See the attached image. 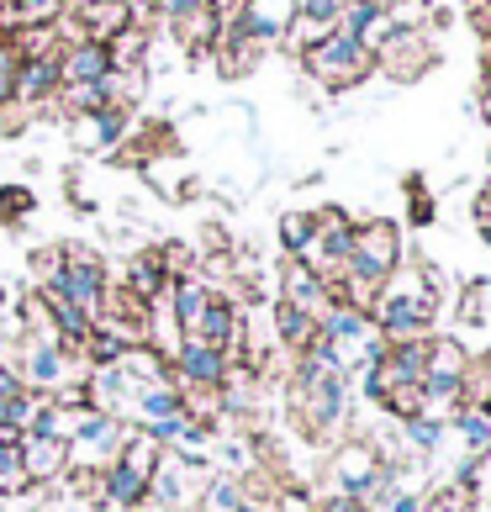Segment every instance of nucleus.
<instances>
[{"label":"nucleus","instance_id":"423d86ee","mask_svg":"<svg viewBox=\"0 0 491 512\" xmlns=\"http://www.w3.org/2000/svg\"><path fill=\"white\" fill-rule=\"evenodd\" d=\"M381 449H375L370 439H349V444H333V460H328V481L338 497H360L370 507L386 502L381 491Z\"/></svg>","mask_w":491,"mask_h":512},{"label":"nucleus","instance_id":"ea45409f","mask_svg":"<svg viewBox=\"0 0 491 512\" xmlns=\"http://www.w3.org/2000/svg\"><path fill=\"white\" fill-rule=\"evenodd\" d=\"M407 191H412V222L428 227V222H433V201H428V191H423V175H407Z\"/></svg>","mask_w":491,"mask_h":512},{"label":"nucleus","instance_id":"f8f14e48","mask_svg":"<svg viewBox=\"0 0 491 512\" xmlns=\"http://www.w3.org/2000/svg\"><path fill=\"white\" fill-rule=\"evenodd\" d=\"M291 22H296V0H243L233 16V32H243L259 48H280Z\"/></svg>","mask_w":491,"mask_h":512},{"label":"nucleus","instance_id":"cd10ccee","mask_svg":"<svg viewBox=\"0 0 491 512\" xmlns=\"http://www.w3.org/2000/svg\"><path fill=\"white\" fill-rule=\"evenodd\" d=\"M127 349H132V338H127L122 328L96 322V328H90V338H85V349H80V365H85V370H111Z\"/></svg>","mask_w":491,"mask_h":512},{"label":"nucleus","instance_id":"f704fd0d","mask_svg":"<svg viewBox=\"0 0 491 512\" xmlns=\"http://www.w3.org/2000/svg\"><path fill=\"white\" fill-rule=\"evenodd\" d=\"M328 32H333V27H323V22H307V16H296V22H291V32L280 37V48H286V53H296V59H301V53H307V48H317Z\"/></svg>","mask_w":491,"mask_h":512},{"label":"nucleus","instance_id":"4468645a","mask_svg":"<svg viewBox=\"0 0 491 512\" xmlns=\"http://www.w3.org/2000/svg\"><path fill=\"white\" fill-rule=\"evenodd\" d=\"M53 101H59V53H48V59H22L11 106L16 111H48Z\"/></svg>","mask_w":491,"mask_h":512},{"label":"nucleus","instance_id":"aec40b11","mask_svg":"<svg viewBox=\"0 0 491 512\" xmlns=\"http://www.w3.org/2000/svg\"><path fill=\"white\" fill-rule=\"evenodd\" d=\"M169 37H175V48L180 53H212L217 48V37H222V22L212 16V6H196V11H180V16H169Z\"/></svg>","mask_w":491,"mask_h":512},{"label":"nucleus","instance_id":"2eb2a0df","mask_svg":"<svg viewBox=\"0 0 491 512\" xmlns=\"http://www.w3.org/2000/svg\"><path fill=\"white\" fill-rule=\"evenodd\" d=\"M428 349H433V338H396V344H386L381 359H375V370H381L386 391H391V386H423Z\"/></svg>","mask_w":491,"mask_h":512},{"label":"nucleus","instance_id":"473e14b6","mask_svg":"<svg viewBox=\"0 0 491 512\" xmlns=\"http://www.w3.org/2000/svg\"><path fill=\"white\" fill-rule=\"evenodd\" d=\"M22 491H32L22 465V439H6L0 444V497H22Z\"/></svg>","mask_w":491,"mask_h":512},{"label":"nucleus","instance_id":"9d476101","mask_svg":"<svg viewBox=\"0 0 491 512\" xmlns=\"http://www.w3.org/2000/svg\"><path fill=\"white\" fill-rule=\"evenodd\" d=\"M228 370H233V359L222 349H212V344H201V338H180V344L169 349V381L175 386H212V391H222Z\"/></svg>","mask_w":491,"mask_h":512},{"label":"nucleus","instance_id":"393cba45","mask_svg":"<svg viewBox=\"0 0 491 512\" xmlns=\"http://www.w3.org/2000/svg\"><path fill=\"white\" fill-rule=\"evenodd\" d=\"M180 412V386H143L122 402V423H159V417H175Z\"/></svg>","mask_w":491,"mask_h":512},{"label":"nucleus","instance_id":"49530a36","mask_svg":"<svg viewBox=\"0 0 491 512\" xmlns=\"http://www.w3.org/2000/svg\"><path fill=\"white\" fill-rule=\"evenodd\" d=\"M365 6H375V11H391V6H396V0H365Z\"/></svg>","mask_w":491,"mask_h":512},{"label":"nucleus","instance_id":"4be33fe9","mask_svg":"<svg viewBox=\"0 0 491 512\" xmlns=\"http://www.w3.org/2000/svg\"><path fill=\"white\" fill-rule=\"evenodd\" d=\"M96 502H101V512H138V507L148 502V481H138L132 470H122L117 460H111V465L101 470Z\"/></svg>","mask_w":491,"mask_h":512},{"label":"nucleus","instance_id":"6e6552de","mask_svg":"<svg viewBox=\"0 0 491 512\" xmlns=\"http://www.w3.org/2000/svg\"><path fill=\"white\" fill-rule=\"evenodd\" d=\"M433 59H439V48H433L428 27H396L391 43L375 53V69L391 74L396 85H412V80H423V74L433 69Z\"/></svg>","mask_w":491,"mask_h":512},{"label":"nucleus","instance_id":"7ed1b4c3","mask_svg":"<svg viewBox=\"0 0 491 512\" xmlns=\"http://www.w3.org/2000/svg\"><path fill=\"white\" fill-rule=\"evenodd\" d=\"M212 476H217V465L206 449H164L154 481H148V502L159 512H191Z\"/></svg>","mask_w":491,"mask_h":512},{"label":"nucleus","instance_id":"bb28decb","mask_svg":"<svg viewBox=\"0 0 491 512\" xmlns=\"http://www.w3.org/2000/svg\"><path fill=\"white\" fill-rule=\"evenodd\" d=\"M138 428H148V439H154L159 449H206V444L217 439L212 428L191 423L185 412H175V417H159V423H138Z\"/></svg>","mask_w":491,"mask_h":512},{"label":"nucleus","instance_id":"79ce46f5","mask_svg":"<svg viewBox=\"0 0 491 512\" xmlns=\"http://www.w3.org/2000/svg\"><path fill=\"white\" fill-rule=\"evenodd\" d=\"M312 512H375V507H370V502H360V497H338V491H333V497H323Z\"/></svg>","mask_w":491,"mask_h":512},{"label":"nucleus","instance_id":"5701e85b","mask_svg":"<svg viewBox=\"0 0 491 512\" xmlns=\"http://www.w3.org/2000/svg\"><path fill=\"white\" fill-rule=\"evenodd\" d=\"M196 338H201V344H212V349H222V354L233 359V349H238V301H233L228 291H217V296H212V307H206Z\"/></svg>","mask_w":491,"mask_h":512},{"label":"nucleus","instance_id":"7c9ffc66","mask_svg":"<svg viewBox=\"0 0 491 512\" xmlns=\"http://www.w3.org/2000/svg\"><path fill=\"white\" fill-rule=\"evenodd\" d=\"M396 428H402V439H407L412 449H418L423 460H433V454L444 449V439H449V423H444V417H433V412L402 417V423H396Z\"/></svg>","mask_w":491,"mask_h":512},{"label":"nucleus","instance_id":"37998d69","mask_svg":"<svg viewBox=\"0 0 491 512\" xmlns=\"http://www.w3.org/2000/svg\"><path fill=\"white\" fill-rule=\"evenodd\" d=\"M16 391H27V386H22V375H16L11 359H0V396H16Z\"/></svg>","mask_w":491,"mask_h":512},{"label":"nucleus","instance_id":"c03bdc74","mask_svg":"<svg viewBox=\"0 0 491 512\" xmlns=\"http://www.w3.org/2000/svg\"><path fill=\"white\" fill-rule=\"evenodd\" d=\"M238 512H275V507H270V502H259V497H243V507H238Z\"/></svg>","mask_w":491,"mask_h":512},{"label":"nucleus","instance_id":"72a5a7b5","mask_svg":"<svg viewBox=\"0 0 491 512\" xmlns=\"http://www.w3.org/2000/svg\"><path fill=\"white\" fill-rule=\"evenodd\" d=\"M32 212H37V196H32V185H0V222L6 227H27L32 222Z\"/></svg>","mask_w":491,"mask_h":512},{"label":"nucleus","instance_id":"2f4dec72","mask_svg":"<svg viewBox=\"0 0 491 512\" xmlns=\"http://www.w3.org/2000/svg\"><path fill=\"white\" fill-rule=\"evenodd\" d=\"M243 497H249V486H243L238 476H228V470H217V476L201 486V497H196L191 512H238Z\"/></svg>","mask_w":491,"mask_h":512},{"label":"nucleus","instance_id":"dca6fc26","mask_svg":"<svg viewBox=\"0 0 491 512\" xmlns=\"http://www.w3.org/2000/svg\"><path fill=\"white\" fill-rule=\"evenodd\" d=\"M275 301H291V307L312 312V317H323V307L333 301V286L312 270V264L286 259V264H280V291H275Z\"/></svg>","mask_w":491,"mask_h":512},{"label":"nucleus","instance_id":"a878e982","mask_svg":"<svg viewBox=\"0 0 491 512\" xmlns=\"http://www.w3.org/2000/svg\"><path fill=\"white\" fill-rule=\"evenodd\" d=\"M449 433L465 444V454H491V407L486 402H465L444 417Z\"/></svg>","mask_w":491,"mask_h":512},{"label":"nucleus","instance_id":"1a4fd4ad","mask_svg":"<svg viewBox=\"0 0 491 512\" xmlns=\"http://www.w3.org/2000/svg\"><path fill=\"white\" fill-rule=\"evenodd\" d=\"M132 138V106H101L85 117H69V143L80 154H117Z\"/></svg>","mask_w":491,"mask_h":512},{"label":"nucleus","instance_id":"58836bf2","mask_svg":"<svg viewBox=\"0 0 491 512\" xmlns=\"http://www.w3.org/2000/svg\"><path fill=\"white\" fill-rule=\"evenodd\" d=\"M470 507V497L465 491H455V486H444V491H433V497H423V512H465Z\"/></svg>","mask_w":491,"mask_h":512},{"label":"nucleus","instance_id":"9b49d317","mask_svg":"<svg viewBox=\"0 0 491 512\" xmlns=\"http://www.w3.org/2000/svg\"><path fill=\"white\" fill-rule=\"evenodd\" d=\"M16 365V375H22V386L32 391V396H53L64 381H85V375H74V359L59 349V344H22V354L11 359Z\"/></svg>","mask_w":491,"mask_h":512},{"label":"nucleus","instance_id":"412c9836","mask_svg":"<svg viewBox=\"0 0 491 512\" xmlns=\"http://www.w3.org/2000/svg\"><path fill=\"white\" fill-rule=\"evenodd\" d=\"M270 333H275L280 354H301L317 344V317L291 307V301H270Z\"/></svg>","mask_w":491,"mask_h":512},{"label":"nucleus","instance_id":"ddd939ff","mask_svg":"<svg viewBox=\"0 0 491 512\" xmlns=\"http://www.w3.org/2000/svg\"><path fill=\"white\" fill-rule=\"evenodd\" d=\"M212 296H217V291L206 286L201 275H175V280H169V291H164V317H169V328H175L180 338H196L206 307H212Z\"/></svg>","mask_w":491,"mask_h":512},{"label":"nucleus","instance_id":"e433bc0d","mask_svg":"<svg viewBox=\"0 0 491 512\" xmlns=\"http://www.w3.org/2000/svg\"><path fill=\"white\" fill-rule=\"evenodd\" d=\"M16 74H22V48H16V37H6V43H0V111L11 106Z\"/></svg>","mask_w":491,"mask_h":512},{"label":"nucleus","instance_id":"c85d7f7f","mask_svg":"<svg viewBox=\"0 0 491 512\" xmlns=\"http://www.w3.org/2000/svg\"><path fill=\"white\" fill-rule=\"evenodd\" d=\"M159 444L148 439V428H138V423H127V439H122V449H117V465L122 470H132L138 481H154V470H159Z\"/></svg>","mask_w":491,"mask_h":512},{"label":"nucleus","instance_id":"f3484780","mask_svg":"<svg viewBox=\"0 0 491 512\" xmlns=\"http://www.w3.org/2000/svg\"><path fill=\"white\" fill-rule=\"evenodd\" d=\"M74 22H80V37L111 48L127 27H138V11H132V0H85V6L74 11Z\"/></svg>","mask_w":491,"mask_h":512},{"label":"nucleus","instance_id":"a19ab883","mask_svg":"<svg viewBox=\"0 0 491 512\" xmlns=\"http://www.w3.org/2000/svg\"><path fill=\"white\" fill-rule=\"evenodd\" d=\"M386 512H423V491H407V486H396L391 497L381 502Z\"/></svg>","mask_w":491,"mask_h":512},{"label":"nucleus","instance_id":"6ab92c4d","mask_svg":"<svg viewBox=\"0 0 491 512\" xmlns=\"http://www.w3.org/2000/svg\"><path fill=\"white\" fill-rule=\"evenodd\" d=\"M111 74V48L106 43H69L64 53H59V90L64 85H96V80H106Z\"/></svg>","mask_w":491,"mask_h":512},{"label":"nucleus","instance_id":"f03ea898","mask_svg":"<svg viewBox=\"0 0 491 512\" xmlns=\"http://www.w3.org/2000/svg\"><path fill=\"white\" fill-rule=\"evenodd\" d=\"M37 291L48 301H69L85 317H101L106 307V259L90 249V243H64L53 249V264L37 275Z\"/></svg>","mask_w":491,"mask_h":512},{"label":"nucleus","instance_id":"b1692460","mask_svg":"<svg viewBox=\"0 0 491 512\" xmlns=\"http://www.w3.org/2000/svg\"><path fill=\"white\" fill-rule=\"evenodd\" d=\"M22 465H27V481H32V486L64 481L69 444H64V439H22Z\"/></svg>","mask_w":491,"mask_h":512},{"label":"nucleus","instance_id":"de8ad7c7","mask_svg":"<svg viewBox=\"0 0 491 512\" xmlns=\"http://www.w3.org/2000/svg\"><path fill=\"white\" fill-rule=\"evenodd\" d=\"M465 512H491V507H476V502H470V507H465Z\"/></svg>","mask_w":491,"mask_h":512},{"label":"nucleus","instance_id":"f257e3e1","mask_svg":"<svg viewBox=\"0 0 491 512\" xmlns=\"http://www.w3.org/2000/svg\"><path fill=\"white\" fill-rule=\"evenodd\" d=\"M291 417L312 444H344V423L354 412V375H323V381H286Z\"/></svg>","mask_w":491,"mask_h":512},{"label":"nucleus","instance_id":"39448f33","mask_svg":"<svg viewBox=\"0 0 491 512\" xmlns=\"http://www.w3.org/2000/svg\"><path fill=\"white\" fill-rule=\"evenodd\" d=\"M301 69H307L323 90H349V85H360V80H370V74H375V53L360 48L344 32H328L317 48L301 53Z\"/></svg>","mask_w":491,"mask_h":512},{"label":"nucleus","instance_id":"c756f323","mask_svg":"<svg viewBox=\"0 0 491 512\" xmlns=\"http://www.w3.org/2000/svg\"><path fill=\"white\" fill-rule=\"evenodd\" d=\"M312 233H317V217L307 212V206H291V212H280V222H275V238H280V249H286V259L307 254Z\"/></svg>","mask_w":491,"mask_h":512},{"label":"nucleus","instance_id":"4c0bfd02","mask_svg":"<svg viewBox=\"0 0 491 512\" xmlns=\"http://www.w3.org/2000/svg\"><path fill=\"white\" fill-rule=\"evenodd\" d=\"M344 6H349V0H296V16H307V22H323V27H333Z\"/></svg>","mask_w":491,"mask_h":512},{"label":"nucleus","instance_id":"20e7f679","mask_svg":"<svg viewBox=\"0 0 491 512\" xmlns=\"http://www.w3.org/2000/svg\"><path fill=\"white\" fill-rule=\"evenodd\" d=\"M465 370H470V349L455 333H433L428 349V375H423V412L449 417L455 407H465Z\"/></svg>","mask_w":491,"mask_h":512},{"label":"nucleus","instance_id":"a18cd8bd","mask_svg":"<svg viewBox=\"0 0 491 512\" xmlns=\"http://www.w3.org/2000/svg\"><path fill=\"white\" fill-rule=\"evenodd\" d=\"M476 233H481V243L491 249V222H476Z\"/></svg>","mask_w":491,"mask_h":512},{"label":"nucleus","instance_id":"a211bd4d","mask_svg":"<svg viewBox=\"0 0 491 512\" xmlns=\"http://www.w3.org/2000/svg\"><path fill=\"white\" fill-rule=\"evenodd\" d=\"M169 264H164V249H138L127 259V280H122V291L127 296H138V301H148V307H159L164 301V291H169Z\"/></svg>","mask_w":491,"mask_h":512},{"label":"nucleus","instance_id":"09e8293b","mask_svg":"<svg viewBox=\"0 0 491 512\" xmlns=\"http://www.w3.org/2000/svg\"><path fill=\"white\" fill-rule=\"evenodd\" d=\"M481 6H491V0H481Z\"/></svg>","mask_w":491,"mask_h":512},{"label":"nucleus","instance_id":"8fccbe9b","mask_svg":"<svg viewBox=\"0 0 491 512\" xmlns=\"http://www.w3.org/2000/svg\"><path fill=\"white\" fill-rule=\"evenodd\" d=\"M486 69H491V59H486Z\"/></svg>","mask_w":491,"mask_h":512},{"label":"nucleus","instance_id":"c9c22d12","mask_svg":"<svg viewBox=\"0 0 491 512\" xmlns=\"http://www.w3.org/2000/svg\"><path fill=\"white\" fill-rule=\"evenodd\" d=\"M64 11H69V0H16V16H22V27H53Z\"/></svg>","mask_w":491,"mask_h":512},{"label":"nucleus","instance_id":"0eeeda50","mask_svg":"<svg viewBox=\"0 0 491 512\" xmlns=\"http://www.w3.org/2000/svg\"><path fill=\"white\" fill-rule=\"evenodd\" d=\"M312 217H317V233H312V249L301 254V264H312L323 280H333L349 264V254H354V227L360 222H349L344 206H317Z\"/></svg>","mask_w":491,"mask_h":512}]
</instances>
